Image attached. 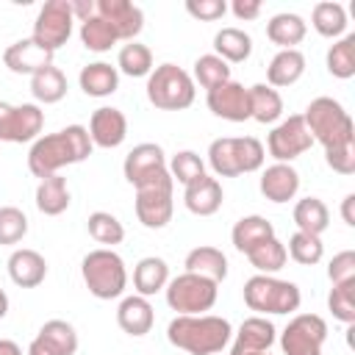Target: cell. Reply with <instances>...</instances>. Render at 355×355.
<instances>
[{
  "label": "cell",
  "instance_id": "484cf974",
  "mask_svg": "<svg viewBox=\"0 0 355 355\" xmlns=\"http://www.w3.org/2000/svg\"><path fill=\"white\" fill-rule=\"evenodd\" d=\"M308 33V25L300 14H291V11H283V14H275L269 22H266V36L272 44L283 47V50H294V44H300Z\"/></svg>",
  "mask_w": 355,
  "mask_h": 355
},
{
  "label": "cell",
  "instance_id": "1f68e13d",
  "mask_svg": "<svg viewBox=\"0 0 355 355\" xmlns=\"http://www.w3.org/2000/svg\"><path fill=\"white\" fill-rule=\"evenodd\" d=\"M250 92V119L269 125L277 122L283 114V97L277 94V89L266 86V83H255L247 89Z\"/></svg>",
  "mask_w": 355,
  "mask_h": 355
},
{
  "label": "cell",
  "instance_id": "f1b7e54d",
  "mask_svg": "<svg viewBox=\"0 0 355 355\" xmlns=\"http://www.w3.org/2000/svg\"><path fill=\"white\" fill-rule=\"evenodd\" d=\"M78 80L89 97H108L119 86V72H116V67H111L105 61H94V64H86L80 69Z\"/></svg>",
  "mask_w": 355,
  "mask_h": 355
},
{
  "label": "cell",
  "instance_id": "c3c4849f",
  "mask_svg": "<svg viewBox=\"0 0 355 355\" xmlns=\"http://www.w3.org/2000/svg\"><path fill=\"white\" fill-rule=\"evenodd\" d=\"M327 277H330L333 286L355 280V252L352 250H344V252L333 255V261L327 266Z\"/></svg>",
  "mask_w": 355,
  "mask_h": 355
},
{
  "label": "cell",
  "instance_id": "2e32d148",
  "mask_svg": "<svg viewBox=\"0 0 355 355\" xmlns=\"http://www.w3.org/2000/svg\"><path fill=\"white\" fill-rule=\"evenodd\" d=\"M205 100H208L211 114L219 119H227V122L250 119V92L236 80H227V83L211 89Z\"/></svg>",
  "mask_w": 355,
  "mask_h": 355
},
{
  "label": "cell",
  "instance_id": "9f6ffc18",
  "mask_svg": "<svg viewBox=\"0 0 355 355\" xmlns=\"http://www.w3.org/2000/svg\"><path fill=\"white\" fill-rule=\"evenodd\" d=\"M8 313V297H6V291L0 288V319Z\"/></svg>",
  "mask_w": 355,
  "mask_h": 355
},
{
  "label": "cell",
  "instance_id": "4dcf8cb0",
  "mask_svg": "<svg viewBox=\"0 0 355 355\" xmlns=\"http://www.w3.org/2000/svg\"><path fill=\"white\" fill-rule=\"evenodd\" d=\"M214 50H216V55H219L222 61H227V64H241V61H247L250 53H252V39H250V33L241 31V28H222V31H216V36H214Z\"/></svg>",
  "mask_w": 355,
  "mask_h": 355
},
{
  "label": "cell",
  "instance_id": "f35d334b",
  "mask_svg": "<svg viewBox=\"0 0 355 355\" xmlns=\"http://www.w3.org/2000/svg\"><path fill=\"white\" fill-rule=\"evenodd\" d=\"M191 80H197L202 89L211 92V89H216V86L230 80V67L216 53H205V55H200L194 61V78Z\"/></svg>",
  "mask_w": 355,
  "mask_h": 355
},
{
  "label": "cell",
  "instance_id": "4fadbf2b",
  "mask_svg": "<svg viewBox=\"0 0 355 355\" xmlns=\"http://www.w3.org/2000/svg\"><path fill=\"white\" fill-rule=\"evenodd\" d=\"M313 144L305 122H302V114H294L288 119H283L266 139V147H269V155L277 161V164H288L294 158H300L302 153H308Z\"/></svg>",
  "mask_w": 355,
  "mask_h": 355
},
{
  "label": "cell",
  "instance_id": "7bdbcfd3",
  "mask_svg": "<svg viewBox=\"0 0 355 355\" xmlns=\"http://www.w3.org/2000/svg\"><path fill=\"white\" fill-rule=\"evenodd\" d=\"M166 169H169L172 180L183 183V186H189V183H194V180H200V178L205 175V164H202V158H200L194 150H180V153H175Z\"/></svg>",
  "mask_w": 355,
  "mask_h": 355
},
{
  "label": "cell",
  "instance_id": "5bb4252c",
  "mask_svg": "<svg viewBox=\"0 0 355 355\" xmlns=\"http://www.w3.org/2000/svg\"><path fill=\"white\" fill-rule=\"evenodd\" d=\"M122 172H125V180L130 186H144L147 180L158 178L161 172H166V155L158 144L153 141H144V144H136L128 155H125V164H122Z\"/></svg>",
  "mask_w": 355,
  "mask_h": 355
},
{
  "label": "cell",
  "instance_id": "e575fe53",
  "mask_svg": "<svg viewBox=\"0 0 355 355\" xmlns=\"http://www.w3.org/2000/svg\"><path fill=\"white\" fill-rule=\"evenodd\" d=\"M311 25L316 28L319 36L338 39L347 31V11H344L341 3H333V0L316 3L313 11H311Z\"/></svg>",
  "mask_w": 355,
  "mask_h": 355
},
{
  "label": "cell",
  "instance_id": "cb8c5ba5",
  "mask_svg": "<svg viewBox=\"0 0 355 355\" xmlns=\"http://www.w3.org/2000/svg\"><path fill=\"white\" fill-rule=\"evenodd\" d=\"M186 272L200 275V277H208V280H214L219 286L227 277V258H225L222 250L202 244V247H194L186 255Z\"/></svg>",
  "mask_w": 355,
  "mask_h": 355
},
{
  "label": "cell",
  "instance_id": "8d00e7d4",
  "mask_svg": "<svg viewBox=\"0 0 355 355\" xmlns=\"http://www.w3.org/2000/svg\"><path fill=\"white\" fill-rule=\"evenodd\" d=\"M116 72H125L130 78H144L153 72V53L141 42H128L116 55Z\"/></svg>",
  "mask_w": 355,
  "mask_h": 355
},
{
  "label": "cell",
  "instance_id": "603a6c76",
  "mask_svg": "<svg viewBox=\"0 0 355 355\" xmlns=\"http://www.w3.org/2000/svg\"><path fill=\"white\" fill-rule=\"evenodd\" d=\"M153 319H155L153 305L147 302V297H139V294L125 297V300L119 302V308H116V322H119V327H122L128 336H133V338L147 336V333L153 330Z\"/></svg>",
  "mask_w": 355,
  "mask_h": 355
},
{
  "label": "cell",
  "instance_id": "db71d44e",
  "mask_svg": "<svg viewBox=\"0 0 355 355\" xmlns=\"http://www.w3.org/2000/svg\"><path fill=\"white\" fill-rule=\"evenodd\" d=\"M28 355H55V352H53V349H50V347L36 336V338L31 341V347H28Z\"/></svg>",
  "mask_w": 355,
  "mask_h": 355
},
{
  "label": "cell",
  "instance_id": "f907efd6",
  "mask_svg": "<svg viewBox=\"0 0 355 355\" xmlns=\"http://www.w3.org/2000/svg\"><path fill=\"white\" fill-rule=\"evenodd\" d=\"M261 0H233L230 11L236 14V19H255L261 14Z\"/></svg>",
  "mask_w": 355,
  "mask_h": 355
},
{
  "label": "cell",
  "instance_id": "4316f807",
  "mask_svg": "<svg viewBox=\"0 0 355 355\" xmlns=\"http://www.w3.org/2000/svg\"><path fill=\"white\" fill-rule=\"evenodd\" d=\"M230 239H233V247H236L239 252H244V255H247L252 247L263 244L266 239H275V227H272V222H269V219H263V216L252 214V216H241V219L233 225Z\"/></svg>",
  "mask_w": 355,
  "mask_h": 355
},
{
  "label": "cell",
  "instance_id": "52a82bcc",
  "mask_svg": "<svg viewBox=\"0 0 355 355\" xmlns=\"http://www.w3.org/2000/svg\"><path fill=\"white\" fill-rule=\"evenodd\" d=\"M147 100L161 111H183L194 103V80L178 64H161L147 78Z\"/></svg>",
  "mask_w": 355,
  "mask_h": 355
},
{
  "label": "cell",
  "instance_id": "74e56055",
  "mask_svg": "<svg viewBox=\"0 0 355 355\" xmlns=\"http://www.w3.org/2000/svg\"><path fill=\"white\" fill-rule=\"evenodd\" d=\"M327 72L333 78H341V80L355 75V33H347L336 44H330V50H327Z\"/></svg>",
  "mask_w": 355,
  "mask_h": 355
},
{
  "label": "cell",
  "instance_id": "d6a6232c",
  "mask_svg": "<svg viewBox=\"0 0 355 355\" xmlns=\"http://www.w3.org/2000/svg\"><path fill=\"white\" fill-rule=\"evenodd\" d=\"M294 225L300 233L322 236L330 225V211L319 197H305L294 205Z\"/></svg>",
  "mask_w": 355,
  "mask_h": 355
},
{
  "label": "cell",
  "instance_id": "ee69618b",
  "mask_svg": "<svg viewBox=\"0 0 355 355\" xmlns=\"http://www.w3.org/2000/svg\"><path fill=\"white\" fill-rule=\"evenodd\" d=\"M286 252H288L297 263H302V266H313V263L322 261V255H324V244H322L319 236H308V233H300V230H297V233L288 239Z\"/></svg>",
  "mask_w": 355,
  "mask_h": 355
},
{
  "label": "cell",
  "instance_id": "44dd1931",
  "mask_svg": "<svg viewBox=\"0 0 355 355\" xmlns=\"http://www.w3.org/2000/svg\"><path fill=\"white\" fill-rule=\"evenodd\" d=\"M8 275L19 288H36L47 277V261L36 250H14L8 258Z\"/></svg>",
  "mask_w": 355,
  "mask_h": 355
},
{
  "label": "cell",
  "instance_id": "bcb514c9",
  "mask_svg": "<svg viewBox=\"0 0 355 355\" xmlns=\"http://www.w3.org/2000/svg\"><path fill=\"white\" fill-rule=\"evenodd\" d=\"M25 233H28V216L14 205H3L0 208V244H17L25 239Z\"/></svg>",
  "mask_w": 355,
  "mask_h": 355
},
{
  "label": "cell",
  "instance_id": "9a60e30c",
  "mask_svg": "<svg viewBox=\"0 0 355 355\" xmlns=\"http://www.w3.org/2000/svg\"><path fill=\"white\" fill-rule=\"evenodd\" d=\"M97 17H103L114 28L116 39L125 42H136L144 28V14L130 0H97Z\"/></svg>",
  "mask_w": 355,
  "mask_h": 355
},
{
  "label": "cell",
  "instance_id": "d590c367",
  "mask_svg": "<svg viewBox=\"0 0 355 355\" xmlns=\"http://www.w3.org/2000/svg\"><path fill=\"white\" fill-rule=\"evenodd\" d=\"M39 338L55 352V355H75L78 352V333L64 319H50L42 324Z\"/></svg>",
  "mask_w": 355,
  "mask_h": 355
},
{
  "label": "cell",
  "instance_id": "681fc988",
  "mask_svg": "<svg viewBox=\"0 0 355 355\" xmlns=\"http://www.w3.org/2000/svg\"><path fill=\"white\" fill-rule=\"evenodd\" d=\"M186 11H189L194 19L214 22V19L225 17L227 3H225V0H186Z\"/></svg>",
  "mask_w": 355,
  "mask_h": 355
},
{
  "label": "cell",
  "instance_id": "ba28073f",
  "mask_svg": "<svg viewBox=\"0 0 355 355\" xmlns=\"http://www.w3.org/2000/svg\"><path fill=\"white\" fill-rule=\"evenodd\" d=\"M216 283L191 272H183L166 283V305L178 311V316H200L202 311H211L216 302Z\"/></svg>",
  "mask_w": 355,
  "mask_h": 355
},
{
  "label": "cell",
  "instance_id": "f546056e",
  "mask_svg": "<svg viewBox=\"0 0 355 355\" xmlns=\"http://www.w3.org/2000/svg\"><path fill=\"white\" fill-rule=\"evenodd\" d=\"M36 208L44 214V216H58L69 208V189H67V180L61 175H50V178H42L39 186H36Z\"/></svg>",
  "mask_w": 355,
  "mask_h": 355
},
{
  "label": "cell",
  "instance_id": "83f0119b",
  "mask_svg": "<svg viewBox=\"0 0 355 355\" xmlns=\"http://www.w3.org/2000/svg\"><path fill=\"white\" fill-rule=\"evenodd\" d=\"M302 72H305V55L297 47L294 50H280L266 67V80H269L272 89L275 86H291L302 78Z\"/></svg>",
  "mask_w": 355,
  "mask_h": 355
},
{
  "label": "cell",
  "instance_id": "7402d4cb",
  "mask_svg": "<svg viewBox=\"0 0 355 355\" xmlns=\"http://www.w3.org/2000/svg\"><path fill=\"white\" fill-rule=\"evenodd\" d=\"M222 200H225V194H222L219 180H216V178H208V175H202L200 180L189 183L186 191H183L186 208H189L191 214H197V216H211V214H216V211L222 208Z\"/></svg>",
  "mask_w": 355,
  "mask_h": 355
},
{
  "label": "cell",
  "instance_id": "e0dca14e",
  "mask_svg": "<svg viewBox=\"0 0 355 355\" xmlns=\"http://www.w3.org/2000/svg\"><path fill=\"white\" fill-rule=\"evenodd\" d=\"M86 130H89L92 144H97V147H103V150H114V147H119V144L125 141V136H128V119H125V114H122L119 108L103 105V108H97V111L92 114Z\"/></svg>",
  "mask_w": 355,
  "mask_h": 355
},
{
  "label": "cell",
  "instance_id": "11a10c76",
  "mask_svg": "<svg viewBox=\"0 0 355 355\" xmlns=\"http://www.w3.org/2000/svg\"><path fill=\"white\" fill-rule=\"evenodd\" d=\"M0 355H22L19 344L11 341V338H0Z\"/></svg>",
  "mask_w": 355,
  "mask_h": 355
},
{
  "label": "cell",
  "instance_id": "3957f363",
  "mask_svg": "<svg viewBox=\"0 0 355 355\" xmlns=\"http://www.w3.org/2000/svg\"><path fill=\"white\" fill-rule=\"evenodd\" d=\"M302 122L313 141H319L324 150L338 147L347 141H355V125L352 116L344 111V105L333 97H316L308 103Z\"/></svg>",
  "mask_w": 355,
  "mask_h": 355
},
{
  "label": "cell",
  "instance_id": "ffe728a7",
  "mask_svg": "<svg viewBox=\"0 0 355 355\" xmlns=\"http://www.w3.org/2000/svg\"><path fill=\"white\" fill-rule=\"evenodd\" d=\"M300 189V172L291 164H272L261 175V194L269 202H288Z\"/></svg>",
  "mask_w": 355,
  "mask_h": 355
},
{
  "label": "cell",
  "instance_id": "6da1fadb",
  "mask_svg": "<svg viewBox=\"0 0 355 355\" xmlns=\"http://www.w3.org/2000/svg\"><path fill=\"white\" fill-rule=\"evenodd\" d=\"M92 139L83 125H67L58 133L39 136L28 153V169L42 180L58 175V169L69 164H80L92 155Z\"/></svg>",
  "mask_w": 355,
  "mask_h": 355
},
{
  "label": "cell",
  "instance_id": "7a4b0ae2",
  "mask_svg": "<svg viewBox=\"0 0 355 355\" xmlns=\"http://www.w3.org/2000/svg\"><path fill=\"white\" fill-rule=\"evenodd\" d=\"M233 327L222 316L200 313V316H175L166 327V338L172 347L189 355H214L227 347Z\"/></svg>",
  "mask_w": 355,
  "mask_h": 355
},
{
  "label": "cell",
  "instance_id": "ab89813d",
  "mask_svg": "<svg viewBox=\"0 0 355 355\" xmlns=\"http://www.w3.org/2000/svg\"><path fill=\"white\" fill-rule=\"evenodd\" d=\"M247 258H250V263H252L261 275H272V272H277V269L286 266L288 252H286V244H283V241H277V239H266L263 244L252 247V250L247 252Z\"/></svg>",
  "mask_w": 355,
  "mask_h": 355
},
{
  "label": "cell",
  "instance_id": "60d3db41",
  "mask_svg": "<svg viewBox=\"0 0 355 355\" xmlns=\"http://www.w3.org/2000/svg\"><path fill=\"white\" fill-rule=\"evenodd\" d=\"M80 42H83V47L92 50V53H105V50H111L119 39H116L114 28H111L103 17L94 14L92 19L80 22Z\"/></svg>",
  "mask_w": 355,
  "mask_h": 355
},
{
  "label": "cell",
  "instance_id": "d6986e66",
  "mask_svg": "<svg viewBox=\"0 0 355 355\" xmlns=\"http://www.w3.org/2000/svg\"><path fill=\"white\" fill-rule=\"evenodd\" d=\"M275 344V324L266 316H250L241 322L236 341L230 347V355H247V352H266Z\"/></svg>",
  "mask_w": 355,
  "mask_h": 355
},
{
  "label": "cell",
  "instance_id": "d4e9b609",
  "mask_svg": "<svg viewBox=\"0 0 355 355\" xmlns=\"http://www.w3.org/2000/svg\"><path fill=\"white\" fill-rule=\"evenodd\" d=\"M169 283V266L164 258H155V255H147L136 263L133 269V288L139 297H153L158 294L161 288H166Z\"/></svg>",
  "mask_w": 355,
  "mask_h": 355
},
{
  "label": "cell",
  "instance_id": "836d02e7",
  "mask_svg": "<svg viewBox=\"0 0 355 355\" xmlns=\"http://www.w3.org/2000/svg\"><path fill=\"white\" fill-rule=\"evenodd\" d=\"M31 94L39 103H44V105L64 100V94H67V75L58 67H53V64L39 69L36 75H31Z\"/></svg>",
  "mask_w": 355,
  "mask_h": 355
},
{
  "label": "cell",
  "instance_id": "7c38bea8",
  "mask_svg": "<svg viewBox=\"0 0 355 355\" xmlns=\"http://www.w3.org/2000/svg\"><path fill=\"white\" fill-rule=\"evenodd\" d=\"M44 128V111L36 103H0V141H36Z\"/></svg>",
  "mask_w": 355,
  "mask_h": 355
},
{
  "label": "cell",
  "instance_id": "7dc6e473",
  "mask_svg": "<svg viewBox=\"0 0 355 355\" xmlns=\"http://www.w3.org/2000/svg\"><path fill=\"white\" fill-rule=\"evenodd\" d=\"M324 161L333 172L338 175H352L355 172V141L338 144V147H327L324 150Z\"/></svg>",
  "mask_w": 355,
  "mask_h": 355
},
{
  "label": "cell",
  "instance_id": "9c48e42d",
  "mask_svg": "<svg viewBox=\"0 0 355 355\" xmlns=\"http://www.w3.org/2000/svg\"><path fill=\"white\" fill-rule=\"evenodd\" d=\"M172 186H175V180H172V175L166 169L158 178H153V180H147L144 186L136 189V216H139V222L144 227L161 230V227L169 225L172 208H175Z\"/></svg>",
  "mask_w": 355,
  "mask_h": 355
},
{
  "label": "cell",
  "instance_id": "277c9868",
  "mask_svg": "<svg viewBox=\"0 0 355 355\" xmlns=\"http://www.w3.org/2000/svg\"><path fill=\"white\" fill-rule=\"evenodd\" d=\"M266 150L255 136H222L208 147V164L219 178H236L263 166Z\"/></svg>",
  "mask_w": 355,
  "mask_h": 355
},
{
  "label": "cell",
  "instance_id": "f5cc1de1",
  "mask_svg": "<svg viewBox=\"0 0 355 355\" xmlns=\"http://www.w3.org/2000/svg\"><path fill=\"white\" fill-rule=\"evenodd\" d=\"M341 216L349 227H355V194H347L344 202H341Z\"/></svg>",
  "mask_w": 355,
  "mask_h": 355
},
{
  "label": "cell",
  "instance_id": "816d5d0a",
  "mask_svg": "<svg viewBox=\"0 0 355 355\" xmlns=\"http://www.w3.org/2000/svg\"><path fill=\"white\" fill-rule=\"evenodd\" d=\"M69 8H72V17L86 22L97 14V0H69Z\"/></svg>",
  "mask_w": 355,
  "mask_h": 355
},
{
  "label": "cell",
  "instance_id": "30bf717a",
  "mask_svg": "<svg viewBox=\"0 0 355 355\" xmlns=\"http://www.w3.org/2000/svg\"><path fill=\"white\" fill-rule=\"evenodd\" d=\"M327 338V322L319 313H297L283 336L280 347L286 355H322V344Z\"/></svg>",
  "mask_w": 355,
  "mask_h": 355
},
{
  "label": "cell",
  "instance_id": "ac0fdd59",
  "mask_svg": "<svg viewBox=\"0 0 355 355\" xmlns=\"http://www.w3.org/2000/svg\"><path fill=\"white\" fill-rule=\"evenodd\" d=\"M3 64L17 72V75H36L39 69L53 64V53L47 47H42L33 36L31 39H19L11 47H6L3 53Z\"/></svg>",
  "mask_w": 355,
  "mask_h": 355
},
{
  "label": "cell",
  "instance_id": "6f0895ef",
  "mask_svg": "<svg viewBox=\"0 0 355 355\" xmlns=\"http://www.w3.org/2000/svg\"><path fill=\"white\" fill-rule=\"evenodd\" d=\"M247 355H269V349L266 352H247Z\"/></svg>",
  "mask_w": 355,
  "mask_h": 355
},
{
  "label": "cell",
  "instance_id": "8fae6325",
  "mask_svg": "<svg viewBox=\"0 0 355 355\" xmlns=\"http://www.w3.org/2000/svg\"><path fill=\"white\" fill-rule=\"evenodd\" d=\"M72 22L75 17L69 8V0H47L39 8V17L33 22V39L50 53H55L72 36Z\"/></svg>",
  "mask_w": 355,
  "mask_h": 355
},
{
  "label": "cell",
  "instance_id": "b9f144b4",
  "mask_svg": "<svg viewBox=\"0 0 355 355\" xmlns=\"http://www.w3.org/2000/svg\"><path fill=\"white\" fill-rule=\"evenodd\" d=\"M89 236L97 241V244H105V247H114V244H119L122 239H125V227H122V222L114 216V214H108V211H94V214H89Z\"/></svg>",
  "mask_w": 355,
  "mask_h": 355
},
{
  "label": "cell",
  "instance_id": "f6af8a7d",
  "mask_svg": "<svg viewBox=\"0 0 355 355\" xmlns=\"http://www.w3.org/2000/svg\"><path fill=\"white\" fill-rule=\"evenodd\" d=\"M327 308L338 322L352 324L355 322V280L333 286L327 294Z\"/></svg>",
  "mask_w": 355,
  "mask_h": 355
},
{
  "label": "cell",
  "instance_id": "8992f818",
  "mask_svg": "<svg viewBox=\"0 0 355 355\" xmlns=\"http://www.w3.org/2000/svg\"><path fill=\"white\" fill-rule=\"evenodd\" d=\"M244 302L258 313H294L302 302L297 283L272 275H255L244 283Z\"/></svg>",
  "mask_w": 355,
  "mask_h": 355
},
{
  "label": "cell",
  "instance_id": "5b68a950",
  "mask_svg": "<svg viewBox=\"0 0 355 355\" xmlns=\"http://www.w3.org/2000/svg\"><path fill=\"white\" fill-rule=\"evenodd\" d=\"M80 275H83L89 294H94L97 300H116V297H122V291L128 286L125 261L108 247L92 250L80 263Z\"/></svg>",
  "mask_w": 355,
  "mask_h": 355
}]
</instances>
